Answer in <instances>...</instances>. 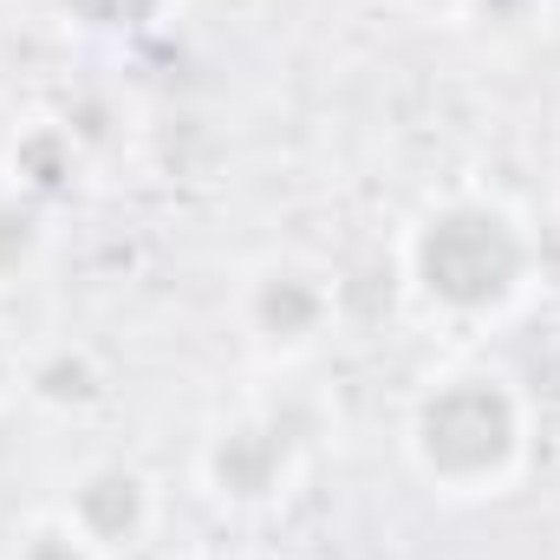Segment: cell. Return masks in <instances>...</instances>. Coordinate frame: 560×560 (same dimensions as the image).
<instances>
[{
	"instance_id": "cell-1",
	"label": "cell",
	"mask_w": 560,
	"mask_h": 560,
	"mask_svg": "<svg viewBox=\"0 0 560 560\" xmlns=\"http://www.w3.org/2000/svg\"><path fill=\"white\" fill-rule=\"evenodd\" d=\"M405 275L450 319H495L528 293L535 242L502 202L450 196L418 215V229L405 242Z\"/></svg>"
},
{
	"instance_id": "cell-2",
	"label": "cell",
	"mask_w": 560,
	"mask_h": 560,
	"mask_svg": "<svg viewBox=\"0 0 560 560\" xmlns=\"http://www.w3.org/2000/svg\"><path fill=\"white\" fill-rule=\"evenodd\" d=\"M411 463L423 482L450 489V495H489L515 476L522 450H528V405L502 372H443L423 385L411 405Z\"/></svg>"
},
{
	"instance_id": "cell-3",
	"label": "cell",
	"mask_w": 560,
	"mask_h": 560,
	"mask_svg": "<svg viewBox=\"0 0 560 560\" xmlns=\"http://www.w3.org/2000/svg\"><path fill=\"white\" fill-rule=\"evenodd\" d=\"M150 515H156L150 482H143L131 463H98V469H85V476L72 482V495H66V522L79 528V541H85L92 555H125V548H138L143 535H150Z\"/></svg>"
},
{
	"instance_id": "cell-4",
	"label": "cell",
	"mask_w": 560,
	"mask_h": 560,
	"mask_svg": "<svg viewBox=\"0 0 560 560\" xmlns=\"http://www.w3.org/2000/svg\"><path fill=\"white\" fill-rule=\"evenodd\" d=\"M202 476L222 502H275L293 476V436L275 418H242L209 436Z\"/></svg>"
},
{
	"instance_id": "cell-5",
	"label": "cell",
	"mask_w": 560,
	"mask_h": 560,
	"mask_svg": "<svg viewBox=\"0 0 560 560\" xmlns=\"http://www.w3.org/2000/svg\"><path fill=\"white\" fill-rule=\"evenodd\" d=\"M326 313H332V300H326L319 275H306V268H268L248 287V326L268 346H306L326 326Z\"/></svg>"
},
{
	"instance_id": "cell-6",
	"label": "cell",
	"mask_w": 560,
	"mask_h": 560,
	"mask_svg": "<svg viewBox=\"0 0 560 560\" xmlns=\"http://www.w3.org/2000/svg\"><path fill=\"white\" fill-rule=\"evenodd\" d=\"M72 20H85V26H105V33H138L150 20H163V7L170 0H59Z\"/></svg>"
},
{
	"instance_id": "cell-7",
	"label": "cell",
	"mask_w": 560,
	"mask_h": 560,
	"mask_svg": "<svg viewBox=\"0 0 560 560\" xmlns=\"http://www.w3.org/2000/svg\"><path fill=\"white\" fill-rule=\"evenodd\" d=\"M33 392H39V398H59V405H85V398H92L98 385H92L85 359L59 352V365H39V372H33Z\"/></svg>"
},
{
	"instance_id": "cell-8",
	"label": "cell",
	"mask_w": 560,
	"mask_h": 560,
	"mask_svg": "<svg viewBox=\"0 0 560 560\" xmlns=\"http://www.w3.org/2000/svg\"><path fill=\"white\" fill-rule=\"evenodd\" d=\"M20 560H98V555H92V548L79 541V528L59 515V522H46V528H33V535H26Z\"/></svg>"
},
{
	"instance_id": "cell-9",
	"label": "cell",
	"mask_w": 560,
	"mask_h": 560,
	"mask_svg": "<svg viewBox=\"0 0 560 560\" xmlns=\"http://www.w3.org/2000/svg\"><path fill=\"white\" fill-rule=\"evenodd\" d=\"M33 255V215L20 202H0V268H20Z\"/></svg>"
},
{
	"instance_id": "cell-10",
	"label": "cell",
	"mask_w": 560,
	"mask_h": 560,
	"mask_svg": "<svg viewBox=\"0 0 560 560\" xmlns=\"http://www.w3.org/2000/svg\"><path fill=\"white\" fill-rule=\"evenodd\" d=\"M7 385H13V359H7V346H0V398H7Z\"/></svg>"
}]
</instances>
